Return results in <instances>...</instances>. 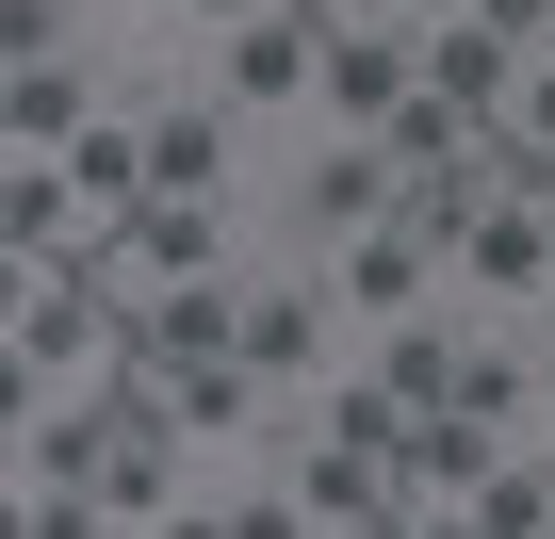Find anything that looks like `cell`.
I'll return each mask as SVG.
<instances>
[{"instance_id": "1", "label": "cell", "mask_w": 555, "mask_h": 539, "mask_svg": "<svg viewBox=\"0 0 555 539\" xmlns=\"http://www.w3.org/2000/svg\"><path fill=\"white\" fill-rule=\"evenodd\" d=\"M131 344L147 328L99 295V261H17V295H0V393L17 409H115Z\"/></svg>"}, {"instance_id": "2", "label": "cell", "mask_w": 555, "mask_h": 539, "mask_svg": "<svg viewBox=\"0 0 555 539\" xmlns=\"http://www.w3.org/2000/svg\"><path fill=\"white\" fill-rule=\"evenodd\" d=\"M392 213H409V164H392L376 131H295L278 180H261V261H344V245H376Z\"/></svg>"}, {"instance_id": "3", "label": "cell", "mask_w": 555, "mask_h": 539, "mask_svg": "<svg viewBox=\"0 0 555 539\" xmlns=\"http://www.w3.org/2000/svg\"><path fill=\"white\" fill-rule=\"evenodd\" d=\"M360 311H344V279H327V261H261V279H245V376L278 393V425H311L344 376H360Z\"/></svg>"}, {"instance_id": "4", "label": "cell", "mask_w": 555, "mask_h": 539, "mask_svg": "<svg viewBox=\"0 0 555 539\" xmlns=\"http://www.w3.org/2000/svg\"><path fill=\"white\" fill-rule=\"evenodd\" d=\"M261 261V213H196V196H147L115 245H99V295L131 311V328H164L180 295H212V279H245Z\"/></svg>"}, {"instance_id": "5", "label": "cell", "mask_w": 555, "mask_h": 539, "mask_svg": "<svg viewBox=\"0 0 555 539\" xmlns=\"http://www.w3.org/2000/svg\"><path fill=\"white\" fill-rule=\"evenodd\" d=\"M196 82H212L261 147H295V131H311V99H327V0H278V17L212 34V50H196Z\"/></svg>"}, {"instance_id": "6", "label": "cell", "mask_w": 555, "mask_h": 539, "mask_svg": "<svg viewBox=\"0 0 555 539\" xmlns=\"http://www.w3.org/2000/svg\"><path fill=\"white\" fill-rule=\"evenodd\" d=\"M147 147H164V196H196V213H261V180H278V147H261L196 66L147 99Z\"/></svg>"}, {"instance_id": "7", "label": "cell", "mask_w": 555, "mask_h": 539, "mask_svg": "<svg viewBox=\"0 0 555 539\" xmlns=\"http://www.w3.org/2000/svg\"><path fill=\"white\" fill-rule=\"evenodd\" d=\"M457 311H555V180H506L474 229H457Z\"/></svg>"}, {"instance_id": "8", "label": "cell", "mask_w": 555, "mask_h": 539, "mask_svg": "<svg viewBox=\"0 0 555 539\" xmlns=\"http://www.w3.org/2000/svg\"><path fill=\"white\" fill-rule=\"evenodd\" d=\"M261 490L295 506L311 539H327V523H392V506H409V474H392V458H360V441H327V425H278V441H261Z\"/></svg>"}, {"instance_id": "9", "label": "cell", "mask_w": 555, "mask_h": 539, "mask_svg": "<svg viewBox=\"0 0 555 539\" xmlns=\"http://www.w3.org/2000/svg\"><path fill=\"white\" fill-rule=\"evenodd\" d=\"M457 409L506 425V441H539V425H555V328H539V311H474V344H457Z\"/></svg>"}, {"instance_id": "10", "label": "cell", "mask_w": 555, "mask_h": 539, "mask_svg": "<svg viewBox=\"0 0 555 539\" xmlns=\"http://www.w3.org/2000/svg\"><path fill=\"white\" fill-rule=\"evenodd\" d=\"M409 82H425V34H392V17H327V99H311V131H392Z\"/></svg>"}, {"instance_id": "11", "label": "cell", "mask_w": 555, "mask_h": 539, "mask_svg": "<svg viewBox=\"0 0 555 539\" xmlns=\"http://www.w3.org/2000/svg\"><path fill=\"white\" fill-rule=\"evenodd\" d=\"M457 344H474V311H425V328H376V344H360V376L425 425V409H457Z\"/></svg>"}, {"instance_id": "12", "label": "cell", "mask_w": 555, "mask_h": 539, "mask_svg": "<svg viewBox=\"0 0 555 539\" xmlns=\"http://www.w3.org/2000/svg\"><path fill=\"white\" fill-rule=\"evenodd\" d=\"M490 458H506V425H474V409H425L392 474H409V506H474V490H490Z\"/></svg>"}, {"instance_id": "13", "label": "cell", "mask_w": 555, "mask_h": 539, "mask_svg": "<svg viewBox=\"0 0 555 539\" xmlns=\"http://www.w3.org/2000/svg\"><path fill=\"white\" fill-rule=\"evenodd\" d=\"M0 261H99V229H82L66 164H17V180H0Z\"/></svg>"}, {"instance_id": "14", "label": "cell", "mask_w": 555, "mask_h": 539, "mask_svg": "<svg viewBox=\"0 0 555 539\" xmlns=\"http://www.w3.org/2000/svg\"><path fill=\"white\" fill-rule=\"evenodd\" d=\"M376 147H392V164H409V180H425V164H457V147H490V115H474V99H441V82H409V99H392V131H376Z\"/></svg>"}, {"instance_id": "15", "label": "cell", "mask_w": 555, "mask_h": 539, "mask_svg": "<svg viewBox=\"0 0 555 539\" xmlns=\"http://www.w3.org/2000/svg\"><path fill=\"white\" fill-rule=\"evenodd\" d=\"M490 147H506L522 180H555V50H522V66H506V99H490Z\"/></svg>"}, {"instance_id": "16", "label": "cell", "mask_w": 555, "mask_h": 539, "mask_svg": "<svg viewBox=\"0 0 555 539\" xmlns=\"http://www.w3.org/2000/svg\"><path fill=\"white\" fill-rule=\"evenodd\" d=\"M506 66H522V50H506L490 17H441V34H425V82H441V99H474V115L506 99Z\"/></svg>"}, {"instance_id": "17", "label": "cell", "mask_w": 555, "mask_h": 539, "mask_svg": "<svg viewBox=\"0 0 555 539\" xmlns=\"http://www.w3.org/2000/svg\"><path fill=\"white\" fill-rule=\"evenodd\" d=\"M311 425H327V441H360V458H409V409H392L376 376H344V393H327Z\"/></svg>"}, {"instance_id": "18", "label": "cell", "mask_w": 555, "mask_h": 539, "mask_svg": "<svg viewBox=\"0 0 555 539\" xmlns=\"http://www.w3.org/2000/svg\"><path fill=\"white\" fill-rule=\"evenodd\" d=\"M474 17H490L506 50H555V0H474Z\"/></svg>"}, {"instance_id": "19", "label": "cell", "mask_w": 555, "mask_h": 539, "mask_svg": "<svg viewBox=\"0 0 555 539\" xmlns=\"http://www.w3.org/2000/svg\"><path fill=\"white\" fill-rule=\"evenodd\" d=\"M360 17H392V34H441V17H474V0H360Z\"/></svg>"}, {"instance_id": "20", "label": "cell", "mask_w": 555, "mask_h": 539, "mask_svg": "<svg viewBox=\"0 0 555 539\" xmlns=\"http://www.w3.org/2000/svg\"><path fill=\"white\" fill-rule=\"evenodd\" d=\"M392 539H490V523H474V506H409Z\"/></svg>"}, {"instance_id": "21", "label": "cell", "mask_w": 555, "mask_h": 539, "mask_svg": "<svg viewBox=\"0 0 555 539\" xmlns=\"http://www.w3.org/2000/svg\"><path fill=\"white\" fill-rule=\"evenodd\" d=\"M392 523H409V506H392ZM392 523H327V539H392Z\"/></svg>"}]
</instances>
